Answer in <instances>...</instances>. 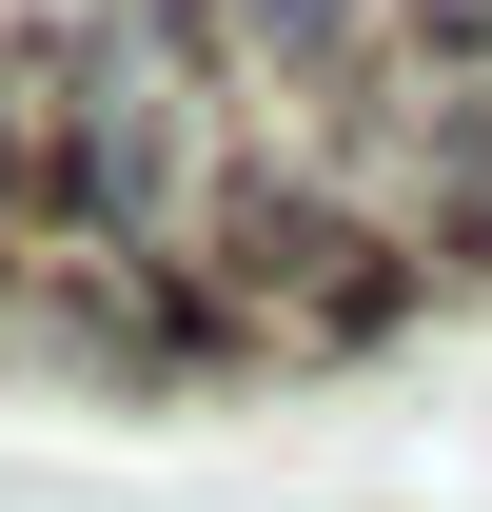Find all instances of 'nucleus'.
<instances>
[{
    "label": "nucleus",
    "mask_w": 492,
    "mask_h": 512,
    "mask_svg": "<svg viewBox=\"0 0 492 512\" xmlns=\"http://www.w3.org/2000/svg\"><path fill=\"white\" fill-rule=\"evenodd\" d=\"M178 20V60L217 79V119H355L374 79H394V0H158Z\"/></svg>",
    "instance_id": "obj_2"
},
{
    "label": "nucleus",
    "mask_w": 492,
    "mask_h": 512,
    "mask_svg": "<svg viewBox=\"0 0 492 512\" xmlns=\"http://www.w3.org/2000/svg\"><path fill=\"white\" fill-rule=\"evenodd\" d=\"M394 40H414V60H473V79H492V0H394Z\"/></svg>",
    "instance_id": "obj_4"
},
{
    "label": "nucleus",
    "mask_w": 492,
    "mask_h": 512,
    "mask_svg": "<svg viewBox=\"0 0 492 512\" xmlns=\"http://www.w3.org/2000/svg\"><path fill=\"white\" fill-rule=\"evenodd\" d=\"M0 197H60V60L0 40Z\"/></svg>",
    "instance_id": "obj_3"
},
{
    "label": "nucleus",
    "mask_w": 492,
    "mask_h": 512,
    "mask_svg": "<svg viewBox=\"0 0 492 512\" xmlns=\"http://www.w3.org/2000/svg\"><path fill=\"white\" fill-rule=\"evenodd\" d=\"M40 60H60V217L79 237L178 256L237 197V119H217V79L178 60L158 0H79V20H40Z\"/></svg>",
    "instance_id": "obj_1"
}]
</instances>
